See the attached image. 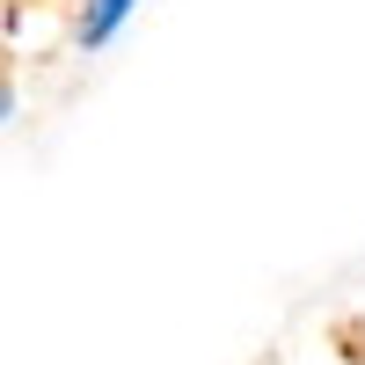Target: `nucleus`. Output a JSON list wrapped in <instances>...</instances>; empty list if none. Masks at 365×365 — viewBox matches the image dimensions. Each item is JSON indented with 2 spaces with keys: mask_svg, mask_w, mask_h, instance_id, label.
<instances>
[{
  "mask_svg": "<svg viewBox=\"0 0 365 365\" xmlns=\"http://www.w3.org/2000/svg\"><path fill=\"white\" fill-rule=\"evenodd\" d=\"M125 15H132V0H96V15L81 22V44H103V37H110V29L125 22Z\"/></svg>",
  "mask_w": 365,
  "mask_h": 365,
  "instance_id": "obj_1",
  "label": "nucleus"
}]
</instances>
